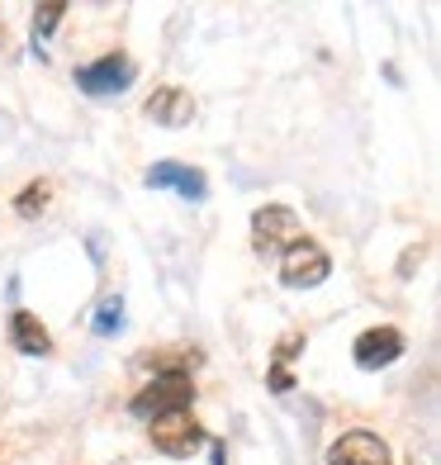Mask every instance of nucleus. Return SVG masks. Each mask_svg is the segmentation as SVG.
I'll list each match as a JSON object with an SVG mask.
<instances>
[{
	"label": "nucleus",
	"mask_w": 441,
	"mask_h": 465,
	"mask_svg": "<svg viewBox=\"0 0 441 465\" xmlns=\"http://www.w3.org/2000/svg\"><path fill=\"white\" fill-rule=\"evenodd\" d=\"M191 404H195V380H191V371H157L152 385L133 399V413L152 422V418H162V413H176V409H191Z\"/></svg>",
	"instance_id": "obj_1"
},
{
	"label": "nucleus",
	"mask_w": 441,
	"mask_h": 465,
	"mask_svg": "<svg viewBox=\"0 0 441 465\" xmlns=\"http://www.w3.org/2000/svg\"><path fill=\"white\" fill-rule=\"evenodd\" d=\"M133 76H138V67H133L129 53H104L91 67H76V86L86 95H119V91L133 86Z\"/></svg>",
	"instance_id": "obj_2"
},
{
	"label": "nucleus",
	"mask_w": 441,
	"mask_h": 465,
	"mask_svg": "<svg viewBox=\"0 0 441 465\" xmlns=\"http://www.w3.org/2000/svg\"><path fill=\"white\" fill-rule=\"evenodd\" d=\"M328 271H332L328 252H323L318 242H309V238L289 242L285 257H280V281H285L289 290H313V285H323Z\"/></svg>",
	"instance_id": "obj_3"
},
{
	"label": "nucleus",
	"mask_w": 441,
	"mask_h": 465,
	"mask_svg": "<svg viewBox=\"0 0 441 465\" xmlns=\"http://www.w3.org/2000/svg\"><path fill=\"white\" fill-rule=\"evenodd\" d=\"M289 242H299V214L289 204H261L251 214V247L257 252H285Z\"/></svg>",
	"instance_id": "obj_4"
},
{
	"label": "nucleus",
	"mask_w": 441,
	"mask_h": 465,
	"mask_svg": "<svg viewBox=\"0 0 441 465\" xmlns=\"http://www.w3.org/2000/svg\"><path fill=\"white\" fill-rule=\"evenodd\" d=\"M152 447L162 456H191L204 447V428L195 422L191 409H176V413H162L152 418Z\"/></svg>",
	"instance_id": "obj_5"
},
{
	"label": "nucleus",
	"mask_w": 441,
	"mask_h": 465,
	"mask_svg": "<svg viewBox=\"0 0 441 465\" xmlns=\"http://www.w3.org/2000/svg\"><path fill=\"white\" fill-rule=\"evenodd\" d=\"M328 465H394V456L375 432H342L328 447Z\"/></svg>",
	"instance_id": "obj_6"
},
{
	"label": "nucleus",
	"mask_w": 441,
	"mask_h": 465,
	"mask_svg": "<svg viewBox=\"0 0 441 465\" xmlns=\"http://www.w3.org/2000/svg\"><path fill=\"white\" fill-rule=\"evenodd\" d=\"M147 185L152 190H176L181 200H204L209 195V181L200 166H185V162H157L147 166Z\"/></svg>",
	"instance_id": "obj_7"
},
{
	"label": "nucleus",
	"mask_w": 441,
	"mask_h": 465,
	"mask_svg": "<svg viewBox=\"0 0 441 465\" xmlns=\"http://www.w3.org/2000/svg\"><path fill=\"white\" fill-rule=\"evenodd\" d=\"M351 356H356L361 371H380V366H389V361L404 356V337H398V328H370V332L356 337Z\"/></svg>",
	"instance_id": "obj_8"
},
{
	"label": "nucleus",
	"mask_w": 441,
	"mask_h": 465,
	"mask_svg": "<svg viewBox=\"0 0 441 465\" xmlns=\"http://www.w3.org/2000/svg\"><path fill=\"white\" fill-rule=\"evenodd\" d=\"M147 119L162 124V129H185V124L195 119V100H191V91H181V86H162V91H152V100H147Z\"/></svg>",
	"instance_id": "obj_9"
},
{
	"label": "nucleus",
	"mask_w": 441,
	"mask_h": 465,
	"mask_svg": "<svg viewBox=\"0 0 441 465\" xmlns=\"http://www.w3.org/2000/svg\"><path fill=\"white\" fill-rule=\"evenodd\" d=\"M10 342L24 351V356H48L53 351V337H48V328L34 319V313H24L19 309L15 319H10Z\"/></svg>",
	"instance_id": "obj_10"
},
{
	"label": "nucleus",
	"mask_w": 441,
	"mask_h": 465,
	"mask_svg": "<svg viewBox=\"0 0 441 465\" xmlns=\"http://www.w3.org/2000/svg\"><path fill=\"white\" fill-rule=\"evenodd\" d=\"M62 15H67V5H38V10H34V48L48 44V38H53V25H57Z\"/></svg>",
	"instance_id": "obj_11"
},
{
	"label": "nucleus",
	"mask_w": 441,
	"mask_h": 465,
	"mask_svg": "<svg viewBox=\"0 0 441 465\" xmlns=\"http://www.w3.org/2000/svg\"><path fill=\"white\" fill-rule=\"evenodd\" d=\"M119 323H123V304H119V300H104V304H100V313H95V332L110 337Z\"/></svg>",
	"instance_id": "obj_12"
},
{
	"label": "nucleus",
	"mask_w": 441,
	"mask_h": 465,
	"mask_svg": "<svg viewBox=\"0 0 441 465\" xmlns=\"http://www.w3.org/2000/svg\"><path fill=\"white\" fill-rule=\"evenodd\" d=\"M44 204H48V185H29L24 195L15 200V209H19V214H24V219H34V214H38V209H44Z\"/></svg>",
	"instance_id": "obj_13"
},
{
	"label": "nucleus",
	"mask_w": 441,
	"mask_h": 465,
	"mask_svg": "<svg viewBox=\"0 0 441 465\" xmlns=\"http://www.w3.org/2000/svg\"><path fill=\"white\" fill-rule=\"evenodd\" d=\"M0 38H5V29H0Z\"/></svg>",
	"instance_id": "obj_14"
}]
</instances>
